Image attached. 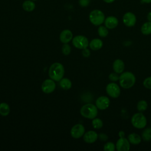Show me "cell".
Instances as JSON below:
<instances>
[{"label": "cell", "mask_w": 151, "mask_h": 151, "mask_svg": "<svg viewBox=\"0 0 151 151\" xmlns=\"http://www.w3.org/2000/svg\"><path fill=\"white\" fill-rule=\"evenodd\" d=\"M106 3H108V4H110V3H112L115 0H103Z\"/></svg>", "instance_id": "cell-37"}, {"label": "cell", "mask_w": 151, "mask_h": 151, "mask_svg": "<svg viewBox=\"0 0 151 151\" xmlns=\"http://www.w3.org/2000/svg\"><path fill=\"white\" fill-rule=\"evenodd\" d=\"M147 107V103L144 100H140L137 104V109L139 111L142 112L145 111Z\"/></svg>", "instance_id": "cell-25"}, {"label": "cell", "mask_w": 151, "mask_h": 151, "mask_svg": "<svg viewBox=\"0 0 151 151\" xmlns=\"http://www.w3.org/2000/svg\"><path fill=\"white\" fill-rule=\"evenodd\" d=\"M31 1H37V0H31Z\"/></svg>", "instance_id": "cell-38"}, {"label": "cell", "mask_w": 151, "mask_h": 151, "mask_svg": "<svg viewBox=\"0 0 151 151\" xmlns=\"http://www.w3.org/2000/svg\"><path fill=\"white\" fill-rule=\"evenodd\" d=\"M118 19L114 16H109L105 18L104 25L108 29H111L115 28L118 25Z\"/></svg>", "instance_id": "cell-14"}, {"label": "cell", "mask_w": 151, "mask_h": 151, "mask_svg": "<svg viewBox=\"0 0 151 151\" xmlns=\"http://www.w3.org/2000/svg\"><path fill=\"white\" fill-rule=\"evenodd\" d=\"M96 106L91 104L88 103L83 106L80 109L81 115L88 119H93L96 117L98 110Z\"/></svg>", "instance_id": "cell-3"}, {"label": "cell", "mask_w": 151, "mask_h": 151, "mask_svg": "<svg viewBox=\"0 0 151 151\" xmlns=\"http://www.w3.org/2000/svg\"><path fill=\"white\" fill-rule=\"evenodd\" d=\"M98 138V134L93 130H90L85 133L83 135V140L87 143L95 142Z\"/></svg>", "instance_id": "cell-13"}, {"label": "cell", "mask_w": 151, "mask_h": 151, "mask_svg": "<svg viewBox=\"0 0 151 151\" xmlns=\"http://www.w3.org/2000/svg\"><path fill=\"white\" fill-rule=\"evenodd\" d=\"M73 39V33L69 29H64L60 35V40L63 44L69 42Z\"/></svg>", "instance_id": "cell-15"}, {"label": "cell", "mask_w": 151, "mask_h": 151, "mask_svg": "<svg viewBox=\"0 0 151 151\" xmlns=\"http://www.w3.org/2000/svg\"><path fill=\"white\" fill-rule=\"evenodd\" d=\"M62 52L65 55L70 54L71 52V47L70 45H68L67 43L64 44V45L62 46Z\"/></svg>", "instance_id": "cell-28"}, {"label": "cell", "mask_w": 151, "mask_h": 151, "mask_svg": "<svg viewBox=\"0 0 151 151\" xmlns=\"http://www.w3.org/2000/svg\"><path fill=\"white\" fill-rule=\"evenodd\" d=\"M85 133V128L81 124H75L71 129V136L74 139H79L82 137Z\"/></svg>", "instance_id": "cell-9"}, {"label": "cell", "mask_w": 151, "mask_h": 151, "mask_svg": "<svg viewBox=\"0 0 151 151\" xmlns=\"http://www.w3.org/2000/svg\"><path fill=\"white\" fill-rule=\"evenodd\" d=\"M82 54L84 57H88L90 55V50L88 49H87V48L83 49V51H82Z\"/></svg>", "instance_id": "cell-33"}, {"label": "cell", "mask_w": 151, "mask_h": 151, "mask_svg": "<svg viewBox=\"0 0 151 151\" xmlns=\"http://www.w3.org/2000/svg\"><path fill=\"white\" fill-rule=\"evenodd\" d=\"M147 19L148 20V21L151 22V11L149 12L147 14Z\"/></svg>", "instance_id": "cell-34"}, {"label": "cell", "mask_w": 151, "mask_h": 151, "mask_svg": "<svg viewBox=\"0 0 151 151\" xmlns=\"http://www.w3.org/2000/svg\"><path fill=\"white\" fill-rule=\"evenodd\" d=\"M92 126L96 129H101L103 126V121L99 118H94L92 120Z\"/></svg>", "instance_id": "cell-26"}, {"label": "cell", "mask_w": 151, "mask_h": 151, "mask_svg": "<svg viewBox=\"0 0 151 151\" xmlns=\"http://www.w3.org/2000/svg\"><path fill=\"white\" fill-rule=\"evenodd\" d=\"M55 87L56 85L54 81L50 78L47 79L43 81L41 85V89L44 93L49 94L54 91Z\"/></svg>", "instance_id": "cell-10"}, {"label": "cell", "mask_w": 151, "mask_h": 151, "mask_svg": "<svg viewBox=\"0 0 151 151\" xmlns=\"http://www.w3.org/2000/svg\"><path fill=\"white\" fill-rule=\"evenodd\" d=\"M103 41L99 38H94L89 42L90 48L94 51H97L103 47Z\"/></svg>", "instance_id": "cell-17"}, {"label": "cell", "mask_w": 151, "mask_h": 151, "mask_svg": "<svg viewBox=\"0 0 151 151\" xmlns=\"http://www.w3.org/2000/svg\"><path fill=\"white\" fill-rule=\"evenodd\" d=\"M89 20L92 24L96 26L101 25L105 20L104 13L99 9H94L89 14Z\"/></svg>", "instance_id": "cell-4"}, {"label": "cell", "mask_w": 151, "mask_h": 151, "mask_svg": "<svg viewBox=\"0 0 151 151\" xmlns=\"http://www.w3.org/2000/svg\"><path fill=\"white\" fill-rule=\"evenodd\" d=\"M116 149V145L111 142H107L104 145L103 149L105 151H114Z\"/></svg>", "instance_id": "cell-27"}, {"label": "cell", "mask_w": 151, "mask_h": 151, "mask_svg": "<svg viewBox=\"0 0 151 151\" xmlns=\"http://www.w3.org/2000/svg\"><path fill=\"white\" fill-rule=\"evenodd\" d=\"M130 145L129 140L124 137H120L116 144V149L117 151H129Z\"/></svg>", "instance_id": "cell-8"}, {"label": "cell", "mask_w": 151, "mask_h": 151, "mask_svg": "<svg viewBox=\"0 0 151 151\" xmlns=\"http://www.w3.org/2000/svg\"><path fill=\"white\" fill-rule=\"evenodd\" d=\"M110 103V100L107 96H102L97 99L96 106L99 110H106L109 107Z\"/></svg>", "instance_id": "cell-12"}, {"label": "cell", "mask_w": 151, "mask_h": 151, "mask_svg": "<svg viewBox=\"0 0 151 151\" xmlns=\"http://www.w3.org/2000/svg\"><path fill=\"white\" fill-rule=\"evenodd\" d=\"M97 32H98L99 35L101 37H106L109 34L108 28L106 26H103V25L99 26L97 29Z\"/></svg>", "instance_id": "cell-24"}, {"label": "cell", "mask_w": 151, "mask_h": 151, "mask_svg": "<svg viewBox=\"0 0 151 151\" xmlns=\"http://www.w3.org/2000/svg\"><path fill=\"white\" fill-rule=\"evenodd\" d=\"M142 138L145 142H148L151 140V127H147L143 131Z\"/></svg>", "instance_id": "cell-23"}, {"label": "cell", "mask_w": 151, "mask_h": 151, "mask_svg": "<svg viewBox=\"0 0 151 151\" xmlns=\"http://www.w3.org/2000/svg\"><path fill=\"white\" fill-rule=\"evenodd\" d=\"M119 84L120 86L125 89L132 87L136 82L135 76L130 71L123 72L119 76Z\"/></svg>", "instance_id": "cell-2"}, {"label": "cell", "mask_w": 151, "mask_h": 151, "mask_svg": "<svg viewBox=\"0 0 151 151\" xmlns=\"http://www.w3.org/2000/svg\"><path fill=\"white\" fill-rule=\"evenodd\" d=\"M98 137L102 141H106L108 139V136L104 133H100L98 134Z\"/></svg>", "instance_id": "cell-32"}, {"label": "cell", "mask_w": 151, "mask_h": 151, "mask_svg": "<svg viewBox=\"0 0 151 151\" xmlns=\"http://www.w3.org/2000/svg\"><path fill=\"white\" fill-rule=\"evenodd\" d=\"M64 74V68L62 64L54 63L50 66L48 70V76L54 81H60L63 78Z\"/></svg>", "instance_id": "cell-1"}, {"label": "cell", "mask_w": 151, "mask_h": 151, "mask_svg": "<svg viewBox=\"0 0 151 151\" xmlns=\"http://www.w3.org/2000/svg\"><path fill=\"white\" fill-rule=\"evenodd\" d=\"M73 45L78 48L83 50L89 45V42L87 38L84 35H77L73 38Z\"/></svg>", "instance_id": "cell-6"}, {"label": "cell", "mask_w": 151, "mask_h": 151, "mask_svg": "<svg viewBox=\"0 0 151 151\" xmlns=\"http://www.w3.org/2000/svg\"><path fill=\"white\" fill-rule=\"evenodd\" d=\"M113 69L117 74L122 73L124 69V62L120 59H116L113 64Z\"/></svg>", "instance_id": "cell-16"}, {"label": "cell", "mask_w": 151, "mask_h": 151, "mask_svg": "<svg viewBox=\"0 0 151 151\" xmlns=\"http://www.w3.org/2000/svg\"><path fill=\"white\" fill-rule=\"evenodd\" d=\"M106 90L107 94L112 98H117L120 94L119 86L114 82L109 83L106 87Z\"/></svg>", "instance_id": "cell-7"}, {"label": "cell", "mask_w": 151, "mask_h": 151, "mask_svg": "<svg viewBox=\"0 0 151 151\" xmlns=\"http://www.w3.org/2000/svg\"><path fill=\"white\" fill-rule=\"evenodd\" d=\"M60 86L64 90H69L72 86L71 81L67 78H63L60 81Z\"/></svg>", "instance_id": "cell-21"}, {"label": "cell", "mask_w": 151, "mask_h": 151, "mask_svg": "<svg viewBox=\"0 0 151 151\" xmlns=\"http://www.w3.org/2000/svg\"><path fill=\"white\" fill-rule=\"evenodd\" d=\"M119 136L120 137H124V132L123 131H120L119 132Z\"/></svg>", "instance_id": "cell-35"}, {"label": "cell", "mask_w": 151, "mask_h": 151, "mask_svg": "<svg viewBox=\"0 0 151 151\" xmlns=\"http://www.w3.org/2000/svg\"><path fill=\"white\" fill-rule=\"evenodd\" d=\"M90 2V0H79L78 1L79 5L82 7L87 6L89 5Z\"/></svg>", "instance_id": "cell-31"}, {"label": "cell", "mask_w": 151, "mask_h": 151, "mask_svg": "<svg viewBox=\"0 0 151 151\" xmlns=\"http://www.w3.org/2000/svg\"><path fill=\"white\" fill-rule=\"evenodd\" d=\"M109 78L110 81L113 82H115L119 80V76L117 73H111L109 75Z\"/></svg>", "instance_id": "cell-30"}, {"label": "cell", "mask_w": 151, "mask_h": 151, "mask_svg": "<svg viewBox=\"0 0 151 151\" xmlns=\"http://www.w3.org/2000/svg\"><path fill=\"white\" fill-rule=\"evenodd\" d=\"M131 123L133 127L136 129H141L146 127L147 120L145 115L141 112L135 113L131 118Z\"/></svg>", "instance_id": "cell-5"}, {"label": "cell", "mask_w": 151, "mask_h": 151, "mask_svg": "<svg viewBox=\"0 0 151 151\" xmlns=\"http://www.w3.org/2000/svg\"><path fill=\"white\" fill-rule=\"evenodd\" d=\"M142 3H146V4H150L151 3V0H141Z\"/></svg>", "instance_id": "cell-36"}, {"label": "cell", "mask_w": 151, "mask_h": 151, "mask_svg": "<svg viewBox=\"0 0 151 151\" xmlns=\"http://www.w3.org/2000/svg\"><path fill=\"white\" fill-rule=\"evenodd\" d=\"M10 112L9 105L4 102L0 103V114L2 116H6Z\"/></svg>", "instance_id": "cell-20"}, {"label": "cell", "mask_w": 151, "mask_h": 151, "mask_svg": "<svg viewBox=\"0 0 151 151\" xmlns=\"http://www.w3.org/2000/svg\"><path fill=\"white\" fill-rule=\"evenodd\" d=\"M143 86L147 89H151V76L146 78L143 81Z\"/></svg>", "instance_id": "cell-29"}, {"label": "cell", "mask_w": 151, "mask_h": 151, "mask_svg": "<svg viewBox=\"0 0 151 151\" xmlns=\"http://www.w3.org/2000/svg\"><path fill=\"white\" fill-rule=\"evenodd\" d=\"M123 22L128 27H133L136 22V15L131 12H127L123 17Z\"/></svg>", "instance_id": "cell-11"}, {"label": "cell", "mask_w": 151, "mask_h": 151, "mask_svg": "<svg viewBox=\"0 0 151 151\" xmlns=\"http://www.w3.org/2000/svg\"><path fill=\"white\" fill-rule=\"evenodd\" d=\"M22 8L27 12H32L35 8V4L31 0L25 1L22 5Z\"/></svg>", "instance_id": "cell-18"}, {"label": "cell", "mask_w": 151, "mask_h": 151, "mask_svg": "<svg viewBox=\"0 0 151 151\" xmlns=\"http://www.w3.org/2000/svg\"><path fill=\"white\" fill-rule=\"evenodd\" d=\"M141 32L143 34L147 35L151 34V22H145L141 27Z\"/></svg>", "instance_id": "cell-22"}, {"label": "cell", "mask_w": 151, "mask_h": 151, "mask_svg": "<svg viewBox=\"0 0 151 151\" xmlns=\"http://www.w3.org/2000/svg\"><path fill=\"white\" fill-rule=\"evenodd\" d=\"M127 139L129 140L130 143L133 145H138L141 142L142 137L138 134L135 133H132L129 134L127 137Z\"/></svg>", "instance_id": "cell-19"}]
</instances>
